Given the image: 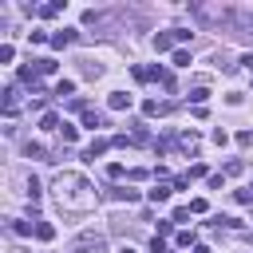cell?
<instances>
[{"label":"cell","mask_w":253,"mask_h":253,"mask_svg":"<svg viewBox=\"0 0 253 253\" xmlns=\"http://www.w3.org/2000/svg\"><path fill=\"white\" fill-rule=\"evenodd\" d=\"M51 198H55V206H59L63 213H91L95 202H99L95 186H91L79 170H63V174H55V182H51Z\"/></svg>","instance_id":"obj_1"},{"label":"cell","mask_w":253,"mask_h":253,"mask_svg":"<svg viewBox=\"0 0 253 253\" xmlns=\"http://www.w3.org/2000/svg\"><path fill=\"white\" fill-rule=\"evenodd\" d=\"M71 253H107V241L99 233H79L71 241Z\"/></svg>","instance_id":"obj_2"},{"label":"cell","mask_w":253,"mask_h":253,"mask_svg":"<svg viewBox=\"0 0 253 253\" xmlns=\"http://www.w3.org/2000/svg\"><path fill=\"white\" fill-rule=\"evenodd\" d=\"M111 146H115L111 138H91V146L83 150V162H95V158H99V154H107Z\"/></svg>","instance_id":"obj_3"},{"label":"cell","mask_w":253,"mask_h":253,"mask_svg":"<svg viewBox=\"0 0 253 253\" xmlns=\"http://www.w3.org/2000/svg\"><path fill=\"white\" fill-rule=\"evenodd\" d=\"M178 146H182L186 154H198V146H202V138H198V130H182V134H178Z\"/></svg>","instance_id":"obj_4"},{"label":"cell","mask_w":253,"mask_h":253,"mask_svg":"<svg viewBox=\"0 0 253 253\" xmlns=\"http://www.w3.org/2000/svg\"><path fill=\"white\" fill-rule=\"evenodd\" d=\"M142 115H146V119H158V115H170V103H158V99H146V103H142Z\"/></svg>","instance_id":"obj_5"},{"label":"cell","mask_w":253,"mask_h":253,"mask_svg":"<svg viewBox=\"0 0 253 253\" xmlns=\"http://www.w3.org/2000/svg\"><path fill=\"white\" fill-rule=\"evenodd\" d=\"M16 111H20V91H16V87H8V91H4V115L12 119Z\"/></svg>","instance_id":"obj_6"},{"label":"cell","mask_w":253,"mask_h":253,"mask_svg":"<svg viewBox=\"0 0 253 253\" xmlns=\"http://www.w3.org/2000/svg\"><path fill=\"white\" fill-rule=\"evenodd\" d=\"M107 107H111V111H130V95L111 91V95H107Z\"/></svg>","instance_id":"obj_7"},{"label":"cell","mask_w":253,"mask_h":253,"mask_svg":"<svg viewBox=\"0 0 253 253\" xmlns=\"http://www.w3.org/2000/svg\"><path fill=\"white\" fill-rule=\"evenodd\" d=\"M111 198L130 206V202H138V190H134V186H115V190H111Z\"/></svg>","instance_id":"obj_8"},{"label":"cell","mask_w":253,"mask_h":253,"mask_svg":"<svg viewBox=\"0 0 253 253\" xmlns=\"http://www.w3.org/2000/svg\"><path fill=\"white\" fill-rule=\"evenodd\" d=\"M154 51H170L174 55V32H158L154 36Z\"/></svg>","instance_id":"obj_9"},{"label":"cell","mask_w":253,"mask_h":253,"mask_svg":"<svg viewBox=\"0 0 253 253\" xmlns=\"http://www.w3.org/2000/svg\"><path fill=\"white\" fill-rule=\"evenodd\" d=\"M67 43H75V32H71V28H63V32L51 36V47H67Z\"/></svg>","instance_id":"obj_10"},{"label":"cell","mask_w":253,"mask_h":253,"mask_svg":"<svg viewBox=\"0 0 253 253\" xmlns=\"http://www.w3.org/2000/svg\"><path fill=\"white\" fill-rule=\"evenodd\" d=\"M170 63H174V67H190L194 59H190V51H186V47H174V55H170Z\"/></svg>","instance_id":"obj_11"},{"label":"cell","mask_w":253,"mask_h":253,"mask_svg":"<svg viewBox=\"0 0 253 253\" xmlns=\"http://www.w3.org/2000/svg\"><path fill=\"white\" fill-rule=\"evenodd\" d=\"M206 99H210V91H206V83H198V87L190 91V103H194V107H206Z\"/></svg>","instance_id":"obj_12"},{"label":"cell","mask_w":253,"mask_h":253,"mask_svg":"<svg viewBox=\"0 0 253 253\" xmlns=\"http://www.w3.org/2000/svg\"><path fill=\"white\" fill-rule=\"evenodd\" d=\"M103 123H107V119H103L99 111H91V107L83 111V126H91V130H95V126H103Z\"/></svg>","instance_id":"obj_13"},{"label":"cell","mask_w":253,"mask_h":253,"mask_svg":"<svg viewBox=\"0 0 253 253\" xmlns=\"http://www.w3.org/2000/svg\"><path fill=\"white\" fill-rule=\"evenodd\" d=\"M36 237H40V241H51V237H55V225H51V221H36Z\"/></svg>","instance_id":"obj_14"},{"label":"cell","mask_w":253,"mask_h":253,"mask_svg":"<svg viewBox=\"0 0 253 253\" xmlns=\"http://www.w3.org/2000/svg\"><path fill=\"white\" fill-rule=\"evenodd\" d=\"M40 130H63V126H59V115H51V111H47V115L40 119Z\"/></svg>","instance_id":"obj_15"},{"label":"cell","mask_w":253,"mask_h":253,"mask_svg":"<svg viewBox=\"0 0 253 253\" xmlns=\"http://www.w3.org/2000/svg\"><path fill=\"white\" fill-rule=\"evenodd\" d=\"M146 198L158 206V202H166V198H170V186H154V190H146Z\"/></svg>","instance_id":"obj_16"},{"label":"cell","mask_w":253,"mask_h":253,"mask_svg":"<svg viewBox=\"0 0 253 253\" xmlns=\"http://www.w3.org/2000/svg\"><path fill=\"white\" fill-rule=\"evenodd\" d=\"M174 241H178L182 249H194V245H198V241H194V229H182V233H178Z\"/></svg>","instance_id":"obj_17"},{"label":"cell","mask_w":253,"mask_h":253,"mask_svg":"<svg viewBox=\"0 0 253 253\" xmlns=\"http://www.w3.org/2000/svg\"><path fill=\"white\" fill-rule=\"evenodd\" d=\"M59 12H63V4H43V8H40V16H43V20H55Z\"/></svg>","instance_id":"obj_18"},{"label":"cell","mask_w":253,"mask_h":253,"mask_svg":"<svg viewBox=\"0 0 253 253\" xmlns=\"http://www.w3.org/2000/svg\"><path fill=\"white\" fill-rule=\"evenodd\" d=\"M55 71V59H36V75H51Z\"/></svg>","instance_id":"obj_19"},{"label":"cell","mask_w":253,"mask_h":253,"mask_svg":"<svg viewBox=\"0 0 253 253\" xmlns=\"http://www.w3.org/2000/svg\"><path fill=\"white\" fill-rule=\"evenodd\" d=\"M71 91H75V79H59V83H55V95H59V99L71 95Z\"/></svg>","instance_id":"obj_20"},{"label":"cell","mask_w":253,"mask_h":253,"mask_svg":"<svg viewBox=\"0 0 253 253\" xmlns=\"http://www.w3.org/2000/svg\"><path fill=\"white\" fill-rule=\"evenodd\" d=\"M24 154H28V158H47V154H43V146H40V142H28V146H24ZM47 162H51V158H47Z\"/></svg>","instance_id":"obj_21"},{"label":"cell","mask_w":253,"mask_h":253,"mask_svg":"<svg viewBox=\"0 0 253 253\" xmlns=\"http://www.w3.org/2000/svg\"><path fill=\"white\" fill-rule=\"evenodd\" d=\"M12 55H16V47L12 43H0V63H12Z\"/></svg>","instance_id":"obj_22"},{"label":"cell","mask_w":253,"mask_h":253,"mask_svg":"<svg viewBox=\"0 0 253 253\" xmlns=\"http://www.w3.org/2000/svg\"><path fill=\"white\" fill-rule=\"evenodd\" d=\"M59 134H63V142H67V146L79 138V130H75V126H67V123H63V130H59Z\"/></svg>","instance_id":"obj_23"},{"label":"cell","mask_w":253,"mask_h":253,"mask_svg":"<svg viewBox=\"0 0 253 253\" xmlns=\"http://www.w3.org/2000/svg\"><path fill=\"white\" fill-rule=\"evenodd\" d=\"M123 174H126L123 162H111V166H107V178H123Z\"/></svg>","instance_id":"obj_24"},{"label":"cell","mask_w":253,"mask_h":253,"mask_svg":"<svg viewBox=\"0 0 253 253\" xmlns=\"http://www.w3.org/2000/svg\"><path fill=\"white\" fill-rule=\"evenodd\" d=\"M28 198H32V206L40 202V182H36V178H28Z\"/></svg>","instance_id":"obj_25"},{"label":"cell","mask_w":253,"mask_h":253,"mask_svg":"<svg viewBox=\"0 0 253 253\" xmlns=\"http://www.w3.org/2000/svg\"><path fill=\"white\" fill-rule=\"evenodd\" d=\"M190 36H194V32H190V28H174V43H186V40H190Z\"/></svg>","instance_id":"obj_26"},{"label":"cell","mask_w":253,"mask_h":253,"mask_svg":"<svg viewBox=\"0 0 253 253\" xmlns=\"http://www.w3.org/2000/svg\"><path fill=\"white\" fill-rule=\"evenodd\" d=\"M28 40H32V43H51V36H47V32H28Z\"/></svg>","instance_id":"obj_27"},{"label":"cell","mask_w":253,"mask_h":253,"mask_svg":"<svg viewBox=\"0 0 253 253\" xmlns=\"http://www.w3.org/2000/svg\"><path fill=\"white\" fill-rule=\"evenodd\" d=\"M237 146H253V130H237Z\"/></svg>","instance_id":"obj_28"},{"label":"cell","mask_w":253,"mask_h":253,"mask_svg":"<svg viewBox=\"0 0 253 253\" xmlns=\"http://www.w3.org/2000/svg\"><path fill=\"white\" fill-rule=\"evenodd\" d=\"M170 221H190V206H178V210H174V217H170Z\"/></svg>","instance_id":"obj_29"},{"label":"cell","mask_w":253,"mask_h":253,"mask_svg":"<svg viewBox=\"0 0 253 253\" xmlns=\"http://www.w3.org/2000/svg\"><path fill=\"white\" fill-rule=\"evenodd\" d=\"M12 233H20V237H28V233H32V225H28V221H12Z\"/></svg>","instance_id":"obj_30"},{"label":"cell","mask_w":253,"mask_h":253,"mask_svg":"<svg viewBox=\"0 0 253 253\" xmlns=\"http://www.w3.org/2000/svg\"><path fill=\"white\" fill-rule=\"evenodd\" d=\"M210 138H213V142H217V146H225V142H229V134H225V130H221V126H217V130H213V134H210Z\"/></svg>","instance_id":"obj_31"},{"label":"cell","mask_w":253,"mask_h":253,"mask_svg":"<svg viewBox=\"0 0 253 253\" xmlns=\"http://www.w3.org/2000/svg\"><path fill=\"white\" fill-rule=\"evenodd\" d=\"M186 174H190V178H206V166H202V162H194V166H190Z\"/></svg>","instance_id":"obj_32"},{"label":"cell","mask_w":253,"mask_h":253,"mask_svg":"<svg viewBox=\"0 0 253 253\" xmlns=\"http://www.w3.org/2000/svg\"><path fill=\"white\" fill-rule=\"evenodd\" d=\"M190 213H206V198H194L190 202Z\"/></svg>","instance_id":"obj_33"},{"label":"cell","mask_w":253,"mask_h":253,"mask_svg":"<svg viewBox=\"0 0 253 253\" xmlns=\"http://www.w3.org/2000/svg\"><path fill=\"white\" fill-rule=\"evenodd\" d=\"M150 249H154V253H166V241H162V237H154V241H150Z\"/></svg>","instance_id":"obj_34"},{"label":"cell","mask_w":253,"mask_h":253,"mask_svg":"<svg viewBox=\"0 0 253 253\" xmlns=\"http://www.w3.org/2000/svg\"><path fill=\"white\" fill-rule=\"evenodd\" d=\"M241 63H245V67L253 71V51H245V55H241Z\"/></svg>","instance_id":"obj_35"},{"label":"cell","mask_w":253,"mask_h":253,"mask_svg":"<svg viewBox=\"0 0 253 253\" xmlns=\"http://www.w3.org/2000/svg\"><path fill=\"white\" fill-rule=\"evenodd\" d=\"M190 253H210V245H194V249H190Z\"/></svg>","instance_id":"obj_36"},{"label":"cell","mask_w":253,"mask_h":253,"mask_svg":"<svg viewBox=\"0 0 253 253\" xmlns=\"http://www.w3.org/2000/svg\"><path fill=\"white\" fill-rule=\"evenodd\" d=\"M119 253H134V249H130V245H123V249H119Z\"/></svg>","instance_id":"obj_37"},{"label":"cell","mask_w":253,"mask_h":253,"mask_svg":"<svg viewBox=\"0 0 253 253\" xmlns=\"http://www.w3.org/2000/svg\"><path fill=\"white\" fill-rule=\"evenodd\" d=\"M249 241H253V233H249Z\"/></svg>","instance_id":"obj_38"}]
</instances>
